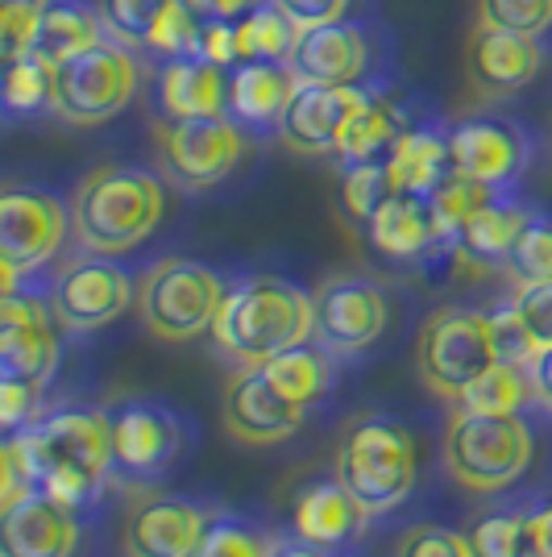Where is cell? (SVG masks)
<instances>
[{
    "instance_id": "6da1fadb",
    "label": "cell",
    "mask_w": 552,
    "mask_h": 557,
    "mask_svg": "<svg viewBox=\"0 0 552 557\" xmlns=\"http://www.w3.org/2000/svg\"><path fill=\"white\" fill-rule=\"evenodd\" d=\"M34 487L84 511L113 474V420L96 408H59L9 437Z\"/></svg>"
},
{
    "instance_id": "7a4b0ae2",
    "label": "cell",
    "mask_w": 552,
    "mask_h": 557,
    "mask_svg": "<svg viewBox=\"0 0 552 557\" xmlns=\"http://www.w3.org/2000/svg\"><path fill=\"white\" fill-rule=\"evenodd\" d=\"M316 333L312 296L278 275H250L225 292V304L212 321V337L221 354L246 367H262L275 354L303 346Z\"/></svg>"
},
{
    "instance_id": "3957f363",
    "label": "cell",
    "mask_w": 552,
    "mask_h": 557,
    "mask_svg": "<svg viewBox=\"0 0 552 557\" xmlns=\"http://www.w3.org/2000/svg\"><path fill=\"white\" fill-rule=\"evenodd\" d=\"M166 191L159 175L138 166H96L71 196V230L84 255H129L159 230Z\"/></svg>"
},
{
    "instance_id": "277c9868",
    "label": "cell",
    "mask_w": 552,
    "mask_h": 557,
    "mask_svg": "<svg viewBox=\"0 0 552 557\" xmlns=\"http://www.w3.org/2000/svg\"><path fill=\"white\" fill-rule=\"evenodd\" d=\"M412 433L387 417H357L337 442V479L353 495L362 516H387L415 487Z\"/></svg>"
},
{
    "instance_id": "5b68a950",
    "label": "cell",
    "mask_w": 552,
    "mask_h": 557,
    "mask_svg": "<svg viewBox=\"0 0 552 557\" xmlns=\"http://www.w3.org/2000/svg\"><path fill=\"white\" fill-rule=\"evenodd\" d=\"M444 470L457 487L474 495H494L524 479L531 466V429L515 417H478V412H453L440 442Z\"/></svg>"
},
{
    "instance_id": "8992f818",
    "label": "cell",
    "mask_w": 552,
    "mask_h": 557,
    "mask_svg": "<svg viewBox=\"0 0 552 557\" xmlns=\"http://www.w3.org/2000/svg\"><path fill=\"white\" fill-rule=\"evenodd\" d=\"M225 304L221 275L191 258H162L138 278V317L159 342H191Z\"/></svg>"
},
{
    "instance_id": "52a82bcc",
    "label": "cell",
    "mask_w": 552,
    "mask_h": 557,
    "mask_svg": "<svg viewBox=\"0 0 552 557\" xmlns=\"http://www.w3.org/2000/svg\"><path fill=\"white\" fill-rule=\"evenodd\" d=\"M494 333H490V317L474 312V308H437L415 342V367L424 387L449 404H457L465 387L474 379H482L494 367Z\"/></svg>"
},
{
    "instance_id": "ba28073f",
    "label": "cell",
    "mask_w": 552,
    "mask_h": 557,
    "mask_svg": "<svg viewBox=\"0 0 552 557\" xmlns=\"http://www.w3.org/2000/svg\"><path fill=\"white\" fill-rule=\"evenodd\" d=\"M138 88V63L125 42H96L92 50L54 67L50 109L67 125H100L116 116Z\"/></svg>"
},
{
    "instance_id": "9c48e42d",
    "label": "cell",
    "mask_w": 552,
    "mask_h": 557,
    "mask_svg": "<svg viewBox=\"0 0 552 557\" xmlns=\"http://www.w3.org/2000/svg\"><path fill=\"white\" fill-rule=\"evenodd\" d=\"M67 209L42 187L9 184L0 191V258H4V292H17V278L47 267L63 250Z\"/></svg>"
},
{
    "instance_id": "30bf717a",
    "label": "cell",
    "mask_w": 552,
    "mask_h": 557,
    "mask_svg": "<svg viewBox=\"0 0 552 557\" xmlns=\"http://www.w3.org/2000/svg\"><path fill=\"white\" fill-rule=\"evenodd\" d=\"M241 154H246V138L233 116H179L159 129L162 171L191 191L233 175Z\"/></svg>"
},
{
    "instance_id": "8fae6325",
    "label": "cell",
    "mask_w": 552,
    "mask_h": 557,
    "mask_svg": "<svg viewBox=\"0 0 552 557\" xmlns=\"http://www.w3.org/2000/svg\"><path fill=\"white\" fill-rule=\"evenodd\" d=\"M316 342L328 354H362L391 325V300L362 275H333L316 287Z\"/></svg>"
},
{
    "instance_id": "7c38bea8",
    "label": "cell",
    "mask_w": 552,
    "mask_h": 557,
    "mask_svg": "<svg viewBox=\"0 0 552 557\" xmlns=\"http://www.w3.org/2000/svg\"><path fill=\"white\" fill-rule=\"evenodd\" d=\"M134 304V278L104 255H84L63 267L50 287V308L63 333H92L113 325Z\"/></svg>"
},
{
    "instance_id": "4fadbf2b",
    "label": "cell",
    "mask_w": 552,
    "mask_h": 557,
    "mask_svg": "<svg viewBox=\"0 0 552 557\" xmlns=\"http://www.w3.org/2000/svg\"><path fill=\"white\" fill-rule=\"evenodd\" d=\"M109 420H113V474L129 483H150L179 462L184 424L171 408L134 399Z\"/></svg>"
},
{
    "instance_id": "5bb4252c",
    "label": "cell",
    "mask_w": 552,
    "mask_h": 557,
    "mask_svg": "<svg viewBox=\"0 0 552 557\" xmlns=\"http://www.w3.org/2000/svg\"><path fill=\"white\" fill-rule=\"evenodd\" d=\"M54 308L38 296L4 292L0 304V374L29 387H47L59 367V333H54Z\"/></svg>"
},
{
    "instance_id": "9a60e30c",
    "label": "cell",
    "mask_w": 552,
    "mask_h": 557,
    "mask_svg": "<svg viewBox=\"0 0 552 557\" xmlns=\"http://www.w3.org/2000/svg\"><path fill=\"white\" fill-rule=\"evenodd\" d=\"M366 100L369 92H362L357 84H296V92L278 116V138L303 159L337 154L341 129Z\"/></svg>"
},
{
    "instance_id": "2e32d148",
    "label": "cell",
    "mask_w": 552,
    "mask_h": 557,
    "mask_svg": "<svg viewBox=\"0 0 552 557\" xmlns=\"http://www.w3.org/2000/svg\"><path fill=\"white\" fill-rule=\"evenodd\" d=\"M303 412L291 395H283L262 367H246L225 392V429L241 445H278L300 433Z\"/></svg>"
},
{
    "instance_id": "e0dca14e",
    "label": "cell",
    "mask_w": 552,
    "mask_h": 557,
    "mask_svg": "<svg viewBox=\"0 0 552 557\" xmlns=\"http://www.w3.org/2000/svg\"><path fill=\"white\" fill-rule=\"evenodd\" d=\"M79 545L75 508L50 491L34 487L13 499L0 516V557H71Z\"/></svg>"
},
{
    "instance_id": "ac0fdd59",
    "label": "cell",
    "mask_w": 552,
    "mask_h": 557,
    "mask_svg": "<svg viewBox=\"0 0 552 557\" xmlns=\"http://www.w3.org/2000/svg\"><path fill=\"white\" fill-rule=\"evenodd\" d=\"M449 159H453V171L499 191V187L519 180V171L528 163V141L519 138V129L506 125V121L474 116V121L453 125Z\"/></svg>"
},
{
    "instance_id": "d6986e66",
    "label": "cell",
    "mask_w": 552,
    "mask_h": 557,
    "mask_svg": "<svg viewBox=\"0 0 552 557\" xmlns=\"http://www.w3.org/2000/svg\"><path fill=\"white\" fill-rule=\"evenodd\" d=\"M544 67V50L540 38H524V34H506L494 25L478 22L469 42H465V71L469 84L486 96H511L528 88L531 79Z\"/></svg>"
},
{
    "instance_id": "ffe728a7",
    "label": "cell",
    "mask_w": 552,
    "mask_h": 557,
    "mask_svg": "<svg viewBox=\"0 0 552 557\" xmlns=\"http://www.w3.org/2000/svg\"><path fill=\"white\" fill-rule=\"evenodd\" d=\"M208 511L184 495H154L129 511L125 557H191L208 533Z\"/></svg>"
},
{
    "instance_id": "44dd1931",
    "label": "cell",
    "mask_w": 552,
    "mask_h": 557,
    "mask_svg": "<svg viewBox=\"0 0 552 557\" xmlns=\"http://www.w3.org/2000/svg\"><path fill=\"white\" fill-rule=\"evenodd\" d=\"M369 47L357 25L333 22L303 29L287 67L300 84H357L366 75Z\"/></svg>"
},
{
    "instance_id": "7402d4cb",
    "label": "cell",
    "mask_w": 552,
    "mask_h": 557,
    "mask_svg": "<svg viewBox=\"0 0 552 557\" xmlns=\"http://www.w3.org/2000/svg\"><path fill=\"white\" fill-rule=\"evenodd\" d=\"M159 109L166 121L179 116L229 113V67L208 63L204 54H179L159 75Z\"/></svg>"
},
{
    "instance_id": "603a6c76",
    "label": "cell",
    "mask_w": 552,
    "mask_h": 557,
    "mask_svg": "<svg viewBox=\"0 0 552 557\" xmlns=\"http://www.w3.org/2000/svg\"><path fill=\"white\" fill-rule=\"evenodd\" d=\"M369 246L391 262H419L432 250H444L437 237V221L424 196H407V191H394L382 200V209L369 216L366 225Z\"/></svg>"
},
{
    "instance_id": "cb8c5ba5",
    "label": "cell",
    "mask_w": 552,
    "mask_h": 557,
    "mask_svg": "<svg viewBox=\"0 0 552 557\" xmlns=\"http://www.w3.org/2000/svg\"><path fill=\"white\" fill-rule=\"evenodd\" d=\"M357 520H366L353 495L341 487V479H316L296 495L291 504V529L300 541H312L321 549H337L357 533Z\"/></svg>"
},
{
    "instance_id": "d4e9b609",
    "label": "cell",
    "mask_w": 552,
    "mask_h": 557,
    "mask_svg": "<svg viewBox=\"0 0 552 557\" xmlns=\"http://www.w3.org/2000/svg\"><path fill=\"white\" fill-rule=\"evenodd\" d=\"M296 75L287 63H237V71L229 75V113L237 125H250V129H262V125H271L283 109H287V100L296 92Z\"/></svg>"
},
{
    "instance_id": "484cf974",
    "label": "cell",
    "mask_w": 552,
    "mask_h": 557,
    "mask_svg": "<svg viewBox=\"0 0 552 557\" xmlns=\"http://www.w3.org/2000/svg\"><path fill=\"white\" fill-rule=\"evenodd\" d=\"M528 216L531 212H524L519 205L490 196L482 209L465 221V230L457 233L453 255H457L465 267H478V271L503 267L506 255H511V246H515V237H519V230L528 225Z\"/></svg>"
},
{
    "instance_id": "4316f807",
    "label": "cell",
    "mask_w": 552,
    "mask_h": 557,
    "mask_svg": "<svg viewBox=\"0 0 552 557\" xmlns=\"http://www.w3.org/2000/svg\"><path fill=\"white\" fill-rule=\"evenodd\" d=\"M104 22L96 4H79V0H50L38 38H34V59H42L47 67H63L67 59L92 50L96 42H104Z\"/></svg>"
},
{
    "instance_id": "83f0119b",
    "label": "cell",
    "mask_w": 552,
    "mask_h": 557,
    "mask_svg": "<svg viewBox=\"0 0 552 557\" xmlns=\"http://www.w3.org/2000/svg\"><path fill=\"white\" fill-rule=\"evenodd\" d=\"M387 171H391L394 191H407V196H432L449 171H453V159H449V138H440L432 129H407L403 138L394 141V150L387 154Z\"/></svg>"
},
{
    "instance_id": "f1b7e54d",
    "label": "cell",
    "mask_w": 552,
    "mask_h": 557,
    "mask_svg": "<svg viewBox=\"0 0 552 557\" xmlns=\"http://www.w3.org/2000/svg\"><path fill=\"white\" fill-rule=\"evenodd\" d=\"M403 116L387 100L369 96L357 113L349 116V125L341 129L337 141V163L341 166H362V163H387V154L394 150V141L403 138Z\"/></svg>"
},
{
    "instance_id": "f546056e",
    "label": "cell",
    "mask_w": 552,
    "mask_h": 557,
    "mask_svg": "<svg viewBox=\"0 0 552 557\" xmlns=\"http://www.w3.org/2000/svg\"><path fill=\"white\" fill-rule=\"evenodd\" d=\"M262 371L271 374V383H275L283 395H291L300 408L321 404L324 395L333 392V383H337L333 354L324 346H308V342L275 354L271 362H262Z\"/></svg>"
},
{
    "instance_id": "4dcf8cb0",
    "label": "cell",
    "mask_w": 552,
    "mask_h": 557,
    "mask_svg": "<svg viewBox=\"0 0 552 557\" xmlns=\"http://www.w3.org/2000/svg\"><path fill=\"white\" fill-rule=\"evenodd\" d=\"M233 29H237L241 63H287L296 42H300V29L287 22V13L275 0H262L246 17H237Z\"/></svg>"
},
{
    "instance_id": "1f68e13d",
    "label": "cell",
    "mask_w": 552,
    "mask_h": 557,
    "mask_svg": "<svg viewBox=\"0 0 552 557\" xmlns=\"http://www.w3.org/2000/svg\"><path fill=\"white\" fill-rule=\"evenodd\" d=\"M96 9L116 42L159 50L166 25L184 9V0H96Z\"/></svg>"
},
{
    "instance_id": "d6a6232c",
    "label": "cell",
    "mask_w": 552,
    "mask_h": 557,
    "mask_svg": "<svg viewBox=\"0 0 552 557\" xmlns=\"http://www.w3.org/2000/svg\"><path fill=\"white\" fill-rule=\"evenodd\" d=\"M524 399H531L528 374L524 367L511 362H494L482 379H474L465 395L457 399L461 412H478V417H515L524 408Z\"/></svg>"
},
{
    "instance_id": "836d02e7",
    "label": "cell",
    "mask_w": 552,
    "mask_h": 557,
    "mask_svg": "<svg viewBox=\"0 0 552 557\" xmlns=\"http://www.w3.org/2000/svg\"><path fill=\"white\" fill-rule=\"evenodd\" d=\"M490 196H499V191L478 184V180H469V175H461V171H449V180L428 196V209H432L437 237L444 250H453V242H457V233L465 230V221L482 209Z\"/></svg>"
},
{
    "instance_id": "e575fe53",
    "label": "cell",
    "mask_w": 552,
    "mask_h": 557,
    "mask_svg": "<svg viewBox=\"0 0 552 557\" xmlns=\"http://www.w3.org/2000/svg\"><path fill=\"white\" fill-rule=\"evenodd\" d=\"M503 275L515 287H544L552 283V221L528 216V225L519 230L511 255L503 262Z\"/></svg>"
},
{
    "instance_id": "d590c367",
    "label": "cell",
    "mask_w": 552,
    "mask_h": 557,
    "mask_svg": "<svg viewBox=\"0 0 552 557\" xmlns=\"http://www.w3.org/2000/svg\"><path fill=\"white\" fill-rule=\"evenodd\" d=\"M278 541L266 529H258L253 520L241 516H221L208 524L191 557H275Z\"/></svg>"
},
{
    "instance_id": "8d00e7d4",
    "label": "cell",
    "mask_w": 552,
    "mask_h": 557,
    "mask_svg": "<svg viewBox=\"0 0 552 557\" xmlns=\"http://www.w3.org/2000/svg\"><path fill=\"white\" fill-rule=\"evenodd\" d=\"M54 100V67L25 54L4 63V109L9 113H42Z\"/></svg>"
},
{
    "instance_id": "74e56055",
    "label": "cell",
    "mask_w": 552,
    "mask_h": 557,
    "mask_svg": "<svg viewBox=\"0 0 552 557\" xmlns=\"http://www.w3.org/2000/svg\"><path fill=\"white\" fill-rule=\"evenodd\" d=\"M387 196H394L387 163L341 166V209H346L349 221H357L362 230L369 225V216L382 209Z\"/></svg>"
},
{
    "instance_id": "f35d334b",
    "label": "cell",
    "mask_w": 552,
    "mask_h": 557,
    "mask_svg": "<svg viewBox=\"0 0 552 557\" xmlns=\"http://www.w3.org/2000/svg\"><path fill=\"white\" fill-rule=\"evenodd\" d=\"M478 22L506 34L540 38L552 29V0H478Z\"/></svg>"
},
{
    "instance_id": "ab89813d",
    "label": "cell",
    "mask_w": 552,
    "mask_h": 557,
    "mask_svg": "<svg viewBox=\"0 0 552 557\" xmlns=\"http://www.w3.org/2000/svg\"><path fill=\"white\" fill-rule=\"evenodd\" d=\"M47 4L50 0H0V54H4V63L25 59L34 50Z\"/></svg>"
},
{
    "instance_id": "60d3db41",
    "label": "cell",
    "mask_w": 552,
    "mask_h": 557,
    "mask_svg": "<svg viewBox=\"0 0 552 557\" xmlns=\"http://www.w3.org/2000/svg\"><path fill=\"white\" fill-rule=\"evenodd\" d=\"M394 557H474L469 536L453 533L444 524H415L399 536Z\"/></svg>"
},
{
    "instance_id": "b9f144b4",
    "label": "cell",
    "mask_w": 552,
    "mask_h": 557,
    "mask_svg": "<svg viewBox=\"0 0 552 557\" xmlns=\"http://www.w3.org/2000/svg\"><path fill=\"white\" fill-rule=\"evenodd\" d=\"M511 308H515L519 325L528 329L536 349L552 346V283H544V287H515Z\"/></svg>"
},
{
    "instance_id": "7bdbcfd3",
    "label": "cell",
    "mask_w": 552,
    "mask_h": 557,
    "mask_svg": "<svg viewBox=\"0 0 552 557\" xmlns=\"http://www.w3.org/2000/svg\"><path fill=\"white\" fill-rule=\"evenodd\" d=\"M515 536H519V511H494L469 529V545L474 557H515Z\"/></svg>"
},
{
    "instance_id": "ee69618b",
    "label": "cell",
    "mask_w": 552,
    "mask_h": 557,
    "mask_svg": "<svg viewBox=\"0 0 552 557\" xmlns=\"http://www.w3.org/2000/svg\"><path fill=\"white\" fill-rule=\"evenodd\" d=\"M490 333H494V358L499 362L528 367L531 354H536V342L528 337V329L519 325V317H515L511 304H506L503 312H490Z\"/></svg>"
},
{
    "instance_id": "f6af8a7d",
    "label": "cell",
    "mask_w": 552,
    "mask_h": 557,
    "mask_svg": "<svg viewBox=\"0 0 552 557\" xmlns=\"http://www.w3.org/2000/svg\"><path fill=\"white\" fill-rule=\"evenodd\" d=\"M515 557H552V504L519 511V536Z\"/></svg>"
},
{
    "instance_id": "bcb514c9",
    "label": "cell",
    "mask_w": 552,
    "mask_h": 557,
    "mask_svg": "<svg viewBox=\"0 0 552 557\" xmlns=\"http://www.w3.org/2000/svg\"><path fill=\"white\" fill-rule=\"evenodd\" d=\"M278 9L287 13V22L296 29H316V25H333V22H346L349 13V0H275Z\"/></svg>"
},
{
    "instance_id": "7dc6e473",
    "label": "cell",
    "mask_w": 552,
    "mask_h": 557,
    "mask_svg": "<svg viewBox=\"0 0 552 557\" xmlns=\"http://www.w3.org/2000/svg\"><path fill=\"white\" fill-rule=\"evenodd\" d=\"M38 387H29V383H17V379H4L0 383V420H4V429H25L29 420H38Z\"/></svg>"
},
{
    "instance_id": "c3c4849f",
    "label": "cell",
    "mask_w": 552,
    "mask_h": 557,
    "mask_svg": "<svg viewBox=\"0 0 552 557\" xmlns=\"http://www.w3.org/2000/svg\"><path fill=\"white\" fill-rule=\"evenodd\" d=\"M200 54L216 67H237L241 54H237V29L233 22H204V34H200Z\"/></svg>"
},
{
    "instance_id": "681fc988",
    "label": "cell",
    "mask_w": 552,
    "mask_h": 557,
    "mask_svg": "<svg viewBox=\"0 0 552 557\" xmlns=\"http://www.w3.org/2000/svg\"><path fill=\"white\" fill-rule=\"evenodd\" d=\"M524 374H528L531 399H536V404L552 417V346L536 349V354H531V362L524 367Z\"/></svg>"
},
{
    "instance_id": "f907efd6",
    "label": "cell",
    "mask_w": 552,
    "mask_h": 557,
    "mask_svg": "<svg viewBox=\"0 0 552 557\" xmlns=\"http://www.w3.org/2000/svg\"><path fill=\"white\" fill-rule=\"evenodd\" d=\"M184 4L200 22H237V17H246L250 9H258L262 0H184Z\"/></svg>"
},
{
    "instance_id": "816d5d0a",
    "label": "cell",
    "mask_w": 552,
    "mask_h": 557,
    "mask_svg": "<svg viewBox=\"0 0 552 557\" xmlns=\"http://www.w3.org/2000/svg\"><path fill=\"white\" fill-rule=\"evenodd\" d=\"M275 557H333V549H321V545H312V541H291V545H278Z\"/></svg>"
}]
</instances>
